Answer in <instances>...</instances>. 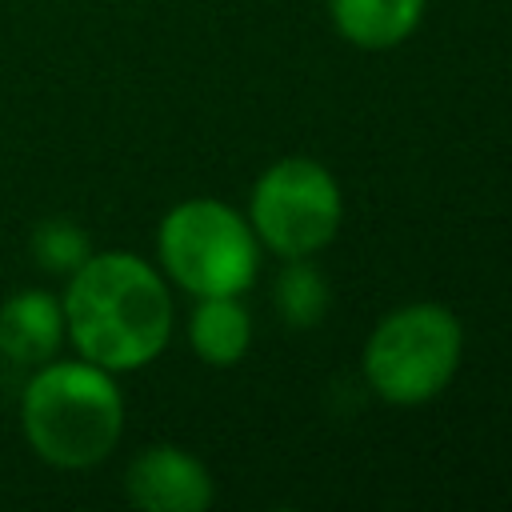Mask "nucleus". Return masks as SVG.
Masks as SVG:
<instances>
[{"label": "nucleus", "mask_w": 512, "mask_h": 512, "mask_svg": "<svg viewBox=\"0 0 512 512\" xmlns=\"http://www.w3.org/2000/svg\"><path fill=\"white\" fill-rule=\"evenodd\" d=\"M192 348L204 364L228 368L236 364L252 344V320L236 296H200L192 324H188Z\"/></svg>", "instance_id": "obj_9"}, {"label": "nucleus", "mask_w": 512, "mask_h": 512, "mask_svg": "<svg viewBox=\"0 0 512 512\" xmlns=\"http://www.w3.org/2000/svg\"><path fill=\"white\" fill-rule=\"evenodd\" d=\"M64 340V308L48 292H16L0 304V352L12 364H48Z\"/></svg>", "instance_id": "obj_7"}, {"label": "nucleus", "mask_w": 512, "mask_h": 512, "mask_svg": "<svg viewBox=\"0 0 512 512\" xmlns=\"http://www.w3.org/2000/svg\"><path fill=\"white\" fill-rule=\"evenodd\" d=\"M340 188L332 172L308 156L276 160L252 188L248 224L276 256H312L340 228Z\"/></svg>", "instance_id": "obj_5"}, {"label": "nucleus", "mask_w": 512, "mask_h": 512, "mask_svg": "<svg viewBox=\"0 0 512 512\" xmlns=\"http://www.w3.org/2000/svg\"><path fill=\"white\" fill-rule=\"evenodd\" d=\"M64 332L76 352L108 372L156 360L172 336V300L152 264L132 252L88 256L64 296Z\"/></svg>", "instance_id": "obj_1"}, {"label": "nucleus", "mask_w": 512, "mask_h": 512, "mask_svg": "<svg viewBox=\"0 0 512 512\" xmlns=\"http://www.w3.org/2000/svg\"><path fill=\"white\" fill-rule=\"evenodd\" d=\"M124 488H128V500L148 512H204L212 504L208 468L176 444L144 448L128 464Z\"/></svg>", "instance_id": "obj_6"}, {"label": "nucleus", "mask_w": 512, "mask_h": 512, "mask_svg": "<svg viewBox=\"0 0 512 512\" xmlns=\"http://www.w3.org/2000/svg\"><path fill=\"white\" fill-rule=\"evenodd\" d=\"M464 348L460 320L440 304L388 312L364 344V380L388 404H424L448 388Z\"/></svg>", "instance_id": "obj_3"}, {"label": "nucleus", "mask_w": 512, "mask_h": 512, "mask_svg": "<svg viewBox=\"0 0 512 512\" xmlns=\"http://www.w3.org/2000/svg\"><path fill=\"white\" fill-rule=\"evenodd\" d=\"M424 0H332V24L360 48H392L416 32Z\"/></svg>", "instance_id": "obj_8"}, {"label": "nucleus", "mask_w": 512, "mask_h": 512, "mask_svg": "<svg viewBox=\"0 0 512 512\" xmlns=\"http://www.w3.org/2000/svg\"><path fill=\"white\" fill-rule=\"evenodd\" d=\"M20 420L32 452L56 468L100 464L124 428V396L108 368L92 360L40 364L20 400Z\"/></svg>", "instance_id": "obj_2"}, {"label": "nucleus", "mask_w": 512, "mask_h": 512, "mask_svg": "<svg viewBox=\"0 0 512 512\" xmlns=\"http://www.w3.org/2000/svg\"><path fill=\"white\" fill-rule=\"evenodd\" d=\"M276 312L292 328H312L328 312V280L308 264V256H292L276 276Z\"/></svg>", "instance_id": "obj_10"}, {"label": "nucleus", "mask_w": 512, "mask_h": 512, "mask_svg": "<svg viewBox=\"0 0 512 512\" xmlns=\"http://www.w3.org/2000/svg\"><path fill=\"white\" fill-rule=\"evenodd\" d=\"M32 256L40 268L48 272H76L88 256H92V244L84 236V228H76L72 220H44L36 232H32Z\"/></svg>", "instance_id": "obj_11"}, {"label": "nucleus", "mask_w": 512, "mask_h": 512, "mask_svg": "<svg viewBox=\"0 0 512 512\" xmlns=\"http://www.w3.org/2000/svg\"><path fill=\"white\" fill-rule=\"evenodd\" d=\"M164 272L192 296H240L256 276V232L220 200L176 204L156 232Z\"/></svg>", "instance_id": "obj_4"}]
</instances>
